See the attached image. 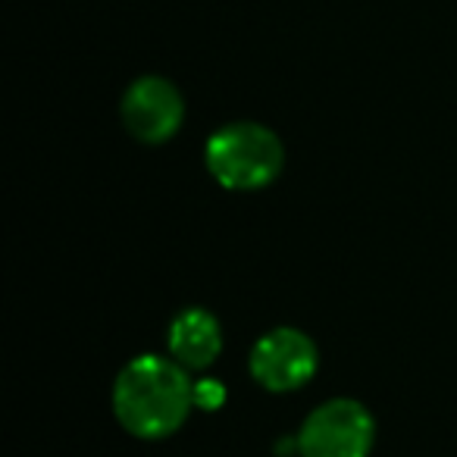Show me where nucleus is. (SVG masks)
<instances>
[{
  "instance_id": "f257e3e1",
  "label": "nucleus",
  "mask_w": 457,
  "mask_h": 457,
  "mask_svg": "<svg viewBox=\"0 0 457 457\" xmlns=\"http://www.w3.org/2000/svg\"><path fill=\"white\" fill-rule=\"evenodd\" d=\"M195 407V382L179 361L135 357L113 386V411L122 429L138 438H166L188 420Z\"/></svg>"
},
{
  "instance_id": "0eeeda50",
  "label": "nucleus",
  "mask_w": 457,
  "mask_h": 457,
  "mask_svg": "<svg viewBox=\"0 0 457 457\" xmlns=\"http://www.w3.org/2000/svg\"><path fill=\"white\" fill-rule=\"evenodd\" d=\"M222 401H226V392H222L220 382L207 379V382H197L195 386V404H201L204 411H216Z\"/></svg>"
},
{
  "instance_id": "7ed1b4c3",
  "label": "nucleus",
  "mask_w": 457,
  "mask_h": 457,
  "mask_svg": "<svg viewBox=\"0 0 457 457\" xmlns=\"http://www.w3.org/2000/svg\"><path fill=\"white\" fill-rule=\"evenodd\" d=\"M376 426L361 401L332 398L304 420L298 436L301 457H370Z\"/></svg>"
},
{
  "instance_id": "20e7f679",
  "label": "nucleus",
  "mask_w": 457,
  "mask_h": 457,
  "mask_svg": "<svg viewBox=\"0 0 457 457\" xmlns=\"http://www.w3.org/2000/svg\"><path fill=\"white\" fill-rule=\"evenodd\" d=\"M317 373V345L292 326L261 336L251 351V376L270 392H295Z\"/></svg>"
},
{
  "instance_id": "423d86ee",
  "label": "nucleus",
  "mask_w": 457,
  "mask_h": 457,
  "mask_svg": "<svg viewBox=\"0 0 457 457\" xmlns=\"http://www.w3.org/2000/svg\"><path fill=\"white\" fill-rule=\"evenodd\" d=\"M172 361L185 370H207L222 351V329L216 317L204 307H188L170 326Z\"/></svg>"
},
{
  "instance_id": "f03ea898",
  "label": "nucleus",
  "mask_w": 457,
  "mask_h": 457,
  "mask_svg": "<svg viewBox=\"0 0 457 457\" xmlns=\"http://www.w3.org/2000/svg\"><path fill=\"white\" fill-rule=\"evenodd\" d=\"M207 170L228 191L267 188L282 172V141L261 122H228L207 141Z\"/></svg>"
},
{
  "instance_id": "39448f33",
  "label": "nucleus",
  "mask_w": 457,
  "mask_h": 457,
  "mask_svg": "<svg viewBox=\"0 0 457 457\" xmlns=\"http://www.w3.org/2000/svg\"><path fill=\"white\" fill-rule=\"evenodd\" d=\"M185 101L172 82L160 76H141L122 95V122L145 145H163L182 129Z\"/></svg>"
}]
</instances>
